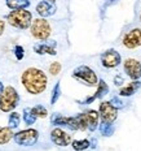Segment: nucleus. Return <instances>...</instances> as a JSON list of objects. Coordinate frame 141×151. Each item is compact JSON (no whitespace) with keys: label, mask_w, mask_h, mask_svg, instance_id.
Wrapping results in <instances>:
<instances>
[{"label":"nucleus","mask_w":141,"mask_h":151,"mask_svg":"<svg viewBox=\"0 0 141 151\" xmlns=\"http://www.w3.org/2000/svg\"><path fill=\"white\" fill-rule=\"evenodd\" d=\"M21 82L29 94L39 95L47 89L48 78L45 73L38 68H27L21 76Z\"/></svg>","instance_id":"obj_1"},{"label":"nucleus","mask_w":141,"mask_h":151,"mask_svg":"<svg viewBox=\"0 0 141 151\" xmlns=\"http://www.w3.org/2000/svg\"><path fill=\"white\" fill-rule=\"evenodd\" d=\"M7 21L16 29L25 30L33 24V14L26 9H13L7 16Z\"/></svg>","instance_id":"obj_2"},{"label":"nucleus","mask_w":141,"mask_h":151,"mask_svg":"<svg viewBox=\"0 0 141 151\" xmlns=\"http://www.w3.org/2000/svg\"><path fill=\"white\" fill-rule=\"evenodd\" d=\"M20 103V95L12 86H7L0 96V109L3 112H12Z\"/></svg>","instance_id":"obj_3"},{"label":"nucleus","mask_w":141,"mask_h":151,"mask_svg":"<svg viewBox=\"0 0 141 151\" xmlns=\"http://www.w3.org/2000/svg\"><path fill=\"white\" fill-rule=\"evenodd\" d=\"M73 78L80 81L82 83L87 85V86H96L98 85V78H97L96 73L87 65H80V67L75 68L73 70Z\"/></svg>","instance_id":"obj_4"},{"label":"nucleus","mask_w":141,"mask_h":151,"mask_svg":"<svg viewBox=\"0 0 141 151\" xmlns=\"http://www.w3.org/2000/svg\"><path fill=\"white\" fill-rule=\"evenodd\" d=\"M31 35L38 40H47L51 35V25L45 18H35L30 26Z\"/></svg>","instance_id":"obj_5"},{"label":"nucleus","mask_w":141,"mask_h":151,"mask_svg":"<svg viewBox=\"0 0 141 151\" xmlns=\"http://www.w3.org/2000/svg\"><path fill=\"white\" fill-rule=\"evenodd\" d=\"M38 138H39V132L36 129H25V130L16 133L13 139L20 146L30 147V146H34L38 142Z\"/></svg>","instance_id":"obj_6"},{"label":"nucleus","mask_w":141,"mask_h":151,"mask_svg":"<svg viewBox=\"0 0 141 151\" xmlns=\"http://www.w3.org/2000/svg\"><path fill=\"white\" fill-rule=\"evenodd\" d=\"M51 122L53 125H64L70 130H80V122L78 115L66 117V116H62L60 113H53L51 116Z\"/></svg>","instance_id":"obj_7"},{"label":"nucleus","mask_w":141,"mask_h":151,"mask_svg":"<svg viewBox=\"0 0 141 151\" xmlns=\"http://www.w3.org/2000/svg\"><path fill=\"white\" fill-rule=\"evenodd\" d=\"M100 59H101L102 67L108 68V69H111V68L118 67V65L122 63L120 53H119L118 51H115V50H113V48L108 50V51H105L104 53H101Z\"/></svg>","instance_id":"obj_8"},{"label":"nucleus","mask_w":141,"mask_h":151,"mask_svg":"<svg viewBox=\"0 0 141 151\" xmlns=\"http://www.w3.org/2000/svg\"><path fill=\"white\" fill-rule=\"evenodd\" d=\"M100 117L105 122H114L118 117V109L110 102H102L98 108Z\"/></svg>","instance_id":"obj_9"},{"label":"nucleus","mask_w":141,"mask_h":151,"mask_svg":"<svg viewBox=\"0 0 141 151\" xmlns=\"http://www.w3.org/2000/svg\"><path fill=\"white\" fill-rule=\"evenodd\" d=\"M124 72L132 81H137L141 77V63L136 59H127L124 61Z\"/></svg>","instance_id":"obj_10"},{"label":"nucleus","mask_w":141,"mask_h":151,"mask_svg":"<svg viewBox=\"0 0 141 151\" xmlns=\"http://www.w3.org/2000/svg\"><path fill=\"white\" fill-rule=\"evenodd\" d=\"M123 46L130 50L140 47L141 46V29L136 27V29H132L131 31H128L123 38Z\"/></svg>","instance_id":"obj_11"},{"label":"nucleus","mask_w":141,"mask_h":151,"mask_svg":"<svg viewBox=\"0 0 141 151\" xmlns=\"http://www.w3.org/2000/svg\"><path fill=\"white\" fill-rule=\"evenodd\" d=\"M51 139L56 146L66 147L71 143V136H69L66 132H64L60 128H55L51 132Z\"/></svg>","instance_id":"obj_12"},{"label":"nucleus","mask_w":141,"mask_h":151,"mask_svg":"<svg viewBox=\"0 0 141 151\" xmlns=\"http://www.w3.org/2000/svg\"><path fill=\"white\" fill-rule=\"evenodd\" d=\"M56 4L55 1H51V0H43V1L38 3L36 5V13L40 16V17L45 18V17H51L56 13Z\"/></svg>","instance_id":"obj_13"},{"label":"nucleus","mask_w":141,"mask_h":151,"mask_svg":"<svg viewBox=\"0 0 141 151\" xmlns=\"http://www.w3.org/2000/svg\"><path fill=\"white\" fill-rule=\"evenodd\" d=\"M108 93H109V86H108V83H106L104 80H98V85H97L96 93L93 94L92 96H89V98H87L86 100H83V102H80V103H83V104H89V103L95 102L96 99L104 98V96H105Z\"/></svg>","instance_id":"obj_14"},{"label":"nucleus","mask_w":141,"mask_h":151,"mask_svg":"<svg viewBox=\"0 0 141 151\" xmlns=\"http://www.w3.org/2000/svg\"><path fill=\"white\" fill-rule=\"evenodd\" d=\"M34 51L38 55H56V42H40L34 45Z\"/></svg>","instance_id":"obj_15"},{"label":"nucleus","mask_w":141,"mask_h":151,"mask_svg":"<svg viewBox=\"0 0 141 151\" xmlns=\"http://www.w3.org/2000/svg\"><path fill=\"white\" fill-rule=\"evenodd\" d=\"M87 115V122H88V130L95 132L97 127H98V120H100V112L95 111V109H89L86 112Z\"/></svg>","instance_id":"obj_16"},{"label":"nucleus","mask_w":141,"mask_h":151,"mask_svg":"<svg viewBox=\"0 0 141 151\" xmlns=\"http://www.w3.org/2000/svg\"><path fill=\"white\" fill-rule=\"evenodd\" d=\"M140 86H141V82L139 80L132 81V82H130L127 86L122 87V89L119 90V94H120V96H132L133 94L140 89Z\"/></svg>","instance_id":"obj_17"},{"label":"nucleus","mask_w":141,"mask_h":151,"mask_svg":"<svg viewBox=\"0 0 141 151\" xmlns=\"http://www.w3.org/2000/svg\"><path fill=\"white\" fill-rule=\"evenodd\" d=\"M9 9H26L30 5V0H5Z\"/></svg>","instance_id":"obj_18"},{"label":"nucleus","mask_w":141,"mask_h":151,"mask_svg":"<svg viewBox=\"0 0 141 151\" xmlns=\"http://www.w3.org/2000/svg\"><path fill=\"white\" fill-rule=\"evenodd\" d=\"M13 137H14V134H13V129H12L11 127L0 128V145H5V143H8Z\"/></svg>","instance_id":"obj_19"},{"label":"nucleus","mask_w":141,"mask_h":151,"mask_svg":"<svg viewBox=\"0 0 141 151\" xmlns=\"http://www.w3.org/2000/svg\"><path fill=\"white\" fill-rule=\"evenodd\" d=\"M98 130H100V133H101V136L111 137L113 134H114V132H115V127L113 125V122L102 121L101 124H100V127H98Z\"/></svg>","instance_id":"obj_20"},{"label":"nucleus","mask_w":141,"mask_h":151,"mask_svg":"<svg viewBox=\"0 0 141 151\" xmlns=\"http://www.w3.org/2000/svg\"><path fill=\"white\" fill-rule=\"evenodd\" d=\"M22 119H23V122L26 125H33L34 122L36 121V116L34 115L33 109L31 108H25L23 109V115H22Z\"/></svg>","instance_id":"obj_21"},{"label":"nucleus","mask_w":141,"mask_h":151,"mask_svg":"<svg viewBox=\"0 0 141 151\" xmlns=\"http://www.w3.org/2000/svg\"><path fill=\"white\" fill-rule=\"evenodd\" d=\"M73 149L75 151H84L91 147V141L88 139H78V141H73Z\"/></svg>","instance_id":"obj_22"},{"label":"nucleus","mask_w":141,"mask_h":151,"mask_svg":"<svg viewBox=\"0 0 141 151\" xmlns=\"http://www.w3.org/2000/svg\"><path fill=\"white\" fill-rule=\"evenodd\" d=\"M33 112L34 115L36 116V117H40V119H45L47 116H48V111H47L45 107H43L42 104H38L35 107H33Z\"/></svg>","instance_id":"obj_23"},{"label":"nucleus","mask_w":141,"mask_h":151,"mask_svg":"<svg viewBox=\"0 0 141 151\" xmlns=\"http://www.w3.org/2000/svg\"><path fill=\"white\" fill-rule=\"evenodd\" d=\"M20 121H21V116H20L18 112H12L11 115H9V127H11L12 129L18 128Z\"/></svg>","instance_id":"obj_24"},{"label":"nucleus","mask_w":141,"mask_h":151,"mask_svg":"<svg viewBox=\"0 0 141 151\" xmlns=\"http://www.w3.org/2000/svg\"><path fill=\"white\" fill-rule=\"evenodd\" d=\"M60 96H61V85H60V82H57L55 85V87H53V90H52V96H51V104L52 106L57 103Z\"/></svg>","instance_id":"obj_25"},{"label":"nucleus","mask_w":141,"mask_h":151,"mask_svg":"<svg viewBox=\"0 0 141 151\" xmlns=\"http://www.w3.org/2000/svg\"><path fill=\"white\" fill-rule=\"evenodd\" d=\"M61 63H58V61H55V63H52L51 65H49V73H51L52 76H57L60 72H61Z\"/></svg>","instance_id":"obj_26"},{"label":"nucleus","mask_w":141,"mask_h":151,"mask_svg":"<svg viewBox=\"0 0 141 151\" xmlns=\"http://www.w3.org/2000/svg\"><path fill=\"white\" fill-rule=\"evenodd\" d=\"M14 56H16V59H17L18 61L22 60V59L25 58V50H23L22 46H20V45L14 46Z\"/></svg>","instance_id":"obj_27"},{"label":"nucleus","mask_w":141,"mask_h":151,"mask_svg":"<svg viewBox=\"0 0 141 151\" xmlns=\"http://www.w3.org/2000/svg\"><path fill=\"white\" fill-rule=\"evenodd\" d=\"M110 103L113 106L115 107L117 109H120V108H123L124 107V102L122 100L119 96H114V98H111V100H110Z\"/></svg>","instance_id":"obj_28"},{"label":"nucleus","mask_w":141,"mask_h":151,"mask_svg":"<svg viewBox=\"0 0 141 151\" xmlns=\"http://www.w3.org/2000/svg\"><path fill=\"white\" fill-rule=\"evenodd\" d=\"M114 83L117 85V86H120V85L123 83V78H122L120 76H117V77L114 78Z\"/></svg>","instance_id":"obj_29"},{"label":"nucleus","mask_w":141,"mask_h":151,"mask_svg":"<svg viewBox=\"0 0 141 151\" xmlns=\"http://www.w3.org/2000/svg\"><path fill=\"white\" fill-rule=\"evenodd\" d=\"M4 29H5V22L3 20H0V35L4 33Z\"/></svg>","instance_id":"obj_30"},{"label":"nucleus","mask_w":141,"mask_h":151,"mask_svg":"<svg viewBox=\"0 0 141 151\" xmlns=\"http://www.w3.org/2000/svg\"><path fill=\"white\" fill-rule=\"evenodd\" d=\"M119 0H106V3H105V5L106 7H109V5H113V4H115V3H118Z\"/></svg>","instance_id":"obj_31"},{"label":"nucleus","mask_w":141,"mask_h":151,"mask_svg":"<svg viewBox=\"0 0 141 151\" xmlns=\"http://www.w3.org/2000/svg\"><path fill=\"white\" fill-rule=\"evenodd\" d=\"M4 89H5L4 85H3V82L0 81V96H1V94H3V91H4Z\"/></svg>","instance_id":"obj_32"},{"label":"nucleus","mask_w":141,"mask_h":151,"mask_svg":"<svg viewBox=\"0 0 141 151\" xmlns=\"http://www.w3.org/2000/svg\"><path fill=\"white\" fill-rule=\"evenodd\" d=\"M96 143H97V141H96V139H92V142H91V147H92V149H95V147H96Z\"/></svg>","instance_id":"obj_33"},{"label":"nucleus","mask_w":141,"mask_h":151,"mask_svg":"<svg viewBox=\"0 0 141 151\" xmlns=\"http://www.w3.org/2000/svg\"><path fill=\"white\" fill-rule=\"evenodd\" d=\"M140 21H141V14H140Z\"/></svg>","instance_id":"obj_34"}]
</instances>
